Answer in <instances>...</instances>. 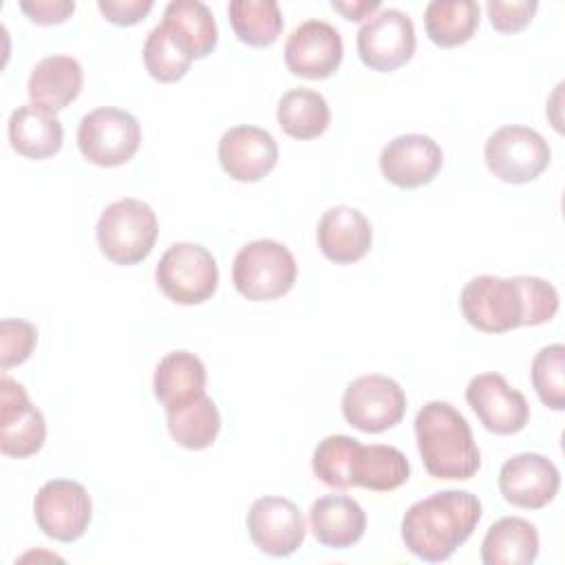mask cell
Here are the masks:
<instances>
[{"mask_svg": "<svg viewBox=\"0 0 565 565\" xmlns=\"http://www.w3.org/2000/svg\"><path fill=\"white\" fill-rule=\"evenodd\" d=\"M316 238L327 260L335 265H353L369 254L373 230L360 210L351 205H333L322 212Z\"/></svg>", "mask_w": 565, "mask_h": 565, "instance_id": "19", "label": "cell"}, {"mask_svg": "<svg viewBox=\"0 0 565 565\" xmlns=\"http://www.w3.org/2000/svg\"><path fill=\"white\" fill-rule=\"evenodd\" d=\"M84 84L82 64L71 55L42 57L26 82V93L33 106L57 113L77 99Z\"/></svg>", "mask_w": 565, "mask_h": 565, "instance_id": "21", "label": "cell"}, {"mask_svg": "<svg viewBox=\"0 0 565 565\" xmlns=\"http://www.w3.org/2000/svg\"><path fill=\"white\" fill-rule=\"evenodd\" d=\"M479 13L475 0H433L424 11L426 35L441 49L466 44L479 29Z\"/></svg>", "mask_w": 565, "mask_h": 565, "instance_id": "27", "label": "cell"}, {"mask_svg": "<svg viewBox=\"0 0 565 565\" xmlns=\"http://www.w3.org/2000/svg\"><path fill=\"white\" fill-rule=\"evenodd\" d=\"M218 163L230 179L254 183L276 168L278 143L265 128L234 126L218 141Z\"/></svg>", "mask_w": 565, "mask_h": 565, "instance_id": "18", "label": "cell"}, {"mask_svg": "<svg viewBox=\"0 0 565 565\" xmlns=\"http://www.w3.org/2000/svg\"><path fill=\"white\" fill-rule=\"evenodd\" d=\"M406 413L404 388L386 375L371 373L355 377L342 395L344 419L369 435L384 433L402 422Z\"/></svg>", "mask_w": 565, "mask_h": 565, "instance_id": "9", "label": "cell"}, {"mask_svg": "<svg viewBox=\"0 0 565 565\" xmlns=\"http://www.w3.org/2000/svg\"><path fill=\"white\" fill-rule=\"evenodd\" d=\"M360 441L349 435L324 437L311 457L313 475L329 488L349 490L351 488V461Z\"/></svg>", "mask_w": 565, "mask_h": 565, "instance_id": "32", "label": "cell"}, {"mask_svg": "<svg viewBox=\"0 0 565 565\" xmlns=\"http://www.w3.org/2000/svg\"><path fill=\"white\" fill-rule=\"evenodd\" d=\"M157 287L177 305H201L218 287V265L199 243L170 245L154 267Z\"/></svg>", "mask_w": 565, "mask_h": 565, "instance_id": "6", "label": "cell"}, {"mask_svg": "<svg viewBox=\"0 0 565 565\" xmlns=\"http://www.w3.org/2000/svg\"><path fill=\"white\" fill-rule=\"evenodd\" d=\"M38 527L53 541L73 543L90 525L93 503L88 490L73 479L46 481L33 499Z\"/></svg>", "mask_w": 565, "mask_h": 565, "instance_id": "10", "label": "cell"}, {"mask_svg": "<svg viewBox=\"0 0 565 565\" xmlns=\"http://www.w3.org/2000/svg\"><path fill=\"white\" fill-rule=\"evenodd\" d=\"M194 62L190 42L168 22H159L143 42V64L157 82H179Z\"/></svg>", "mask_w": 565, "mask_h": 565, "instance_id": "26", "label": "cell"}, {"mask_svg": "<svg viewBox=\"0 0 565 565\" xmlns=\"http://www.w3.org/2000/svg\"><path fill=\"white\" fill-rule=\"evenodd\" d=\"M536 9H539V2H536V0H512V2H505V0H488V4H486L490 24H492L499 33H516V31H523V29L532 22Z\"/></svg>", "mask_w": 565, "mask_h": 565, "instance_id": "35", "label": "cell"}, {"mask_svg": "<svg viewBox=\"0 0 565 565\" xmlns=\"http://www.w3.org/2000/svg\"><path fill=\"white\" fill-rule=\"evenodd\" d=\"M7 132L11 148L35 161L57 154L64 141V128L57 115L33 104L20 106L11 113Z\"/></svg>", "mask_w": 565, "mask_h": 565, "instance_id": "23", "label": "cell"}, {"mask_svg": "<svg viewBox=\"0 0 565 565\" xmlns=\"http://www.w3.org/2000/svg\"><path fill=\"white\" fill-rule=\"evenodd\" d=\"M205 382L207 371L201 358L179 349L166 353L159 360L152 377V391L154 397L163 404V408L172 411L203 395Z\"/></svg>", "mask_w": 565, "mask_h": 565, "instance_id": "22", "label": "cell"}, {"mask_svg": "<svg viewBox=\"0 0 565 565\" xmlns=\"http://www.w3.org/2000/svg\"><path fill=\"white\" fill-rule=\"evenodd\" d=\"M530 380L539 399L547 408H565V347L561 342L547 344L534 355Z\"/></svg>", "mask_w": 565, "mask_h": 565, "instance_id": "33", "label": "cell"}, {"mask_svg": "<svg viewBox=\"0 0 565 565\" xmlns=\"http://www.w3.org/2000/svg\"><path fill=\"white\" fill-rule=\"evenodd\" d=\"M276 121L294 139H313L329 128L331 110L318 90L291 88L278 99Z\"/></svg>", "mask_w": 565, "mask_h": 565, "instance_id": "29", "label": "cell"}, {"mask_svg": "<svg viewBox=\"0 0 565 565\" xmlns=\"http://www.w3.org/2000/svg\"><path fill=\"white\" fill-rule=\"evenodd\" d=\"M141 146V126L128 110L102 106L86 113L77 126V148L82 157L99 168L128 163Z\"/></svg>", "mask_w": 565, "mask_h": 565, "instance_id": "7", "label": "cell"}, {"mask_svg": "<svg viewBox=\"0 0 565 565\" xmlns=\"http://www.w3.org/2000/svg\"><path fill=\"white\" fill-rule=\"evenodd\" d=\"M417 450L435 479H470L481 468V452L466 417L448 402L433 399L415 415Z\"/></svg>", "mask_w": 565, "mask_h": 565, "instance_id": "3", "label": "cell"}, {"mask_svg": "<svg viewBox=\"0 0 565 565\" xmlns=\"http://www.w3.org/2000/svg\"><path fill=\"white\" fill-rule=\"evenodd\" d=\"M459 307L466 322L477 331L505 333L550 322L558 311V291L539 276L499 278L481 274L463 285Z\"/></svg>", "mask_w": 565, "mask_h": 565, "instance_id": "1", "label": "cell"}, {"mask_svg": "<svg viewBox=\"0 0 565 565\" xmlns=\"http://www.w3.org/2000/svg\"><path fill=\"white\" fill-rule=\"evenodd\" d=\"M163 22L174 26L192 46L194 60L207 57L218 40L216 20L205 2L172 0L163 9Z\"/></svg>", "mask_w": 565, "mask_h": 565, "instance_id": "31", "label": "cell"}, {"mask_svg": "<svg viewBox=\"0 0 565 565\" xmlns=\"http://www.w3.org/2000/svg\"><path fill=\"white\" fill-rule=\"evenodd\" d=\"M488 170L505 183H530L541 177L552 159L550 143L541 132L527 126H501L483 146Z\"/></svg>", "mask_w": 565, "mask_h": 565, "instance_id": "8", "label": "cell"}, {"mask_svg": "<svg viewBox=\"0 0 565 565\" xmlns=\"http://www.w3.org/2000/svg\"><path fill=\"white\" fill-rule=\"evenodd\" d=\"M38 344L35 324L20 318H4L0 322V369L7 371L26 362Z\"/></svg>", "mask_w": 565, "mask_h": 565, "instance_id": "34", "label": "cell"}, {"mask_svg": "<svg viewBox=\"0 0 565 565\" xmlns=\"http://www.w3.org/2000/svg\"><path fill=\"white\" fill-rule=\"evenodd\" d=\"M497 483L508 503L525 510H541L558 494L561 472L545 455L519 452L501 466Z\"/></svg>", "mask_w": 565, "mask_h": 565, "instance_id": "16", "label": "cell"}, {"mask_svg": "<svg viewBox=\"0 0 565 565\" xmlns=\"http://www.w3.org/2000/svg\"><path fill=\"white\" fill-rule=\"evenodd\" d=\"M46 419L29 399L22 384L9 375L0 377V450L7 457L24 459L42 450Z\"/></svg>", "mask_w": 565, "mask_h": 565, "instance_id": "12", "label": "cell"}, {"mask_svg": "<svg viewBox=\"0 0 565 565\" xmlns=\"http://www.w3.org/2000/svg\"><path fill=\"white\" fill-rule=\"evenodd\" d=\"M466 402L486 430L514 435L530 422V406L521 391L512 388L501 373H479L466 386Z\"/></svg>", "mask_w": 565, "mask_h": 565, "instance_id": "13", "label": "cell"}, {"mask_svg": "<svg viewBox=\"0 0 565 565\" xmlns=\"http://www.w3.org/2000/svg\"><path fill=\"white\" fill-rule=\"evenodd\" d=\"M230 24L247 46H271L282 31V13L274 0H234L227 4Z\"/></svg>", "mask_w": 565, "mask_h": 565, "instance_id": "30", "label": "cell"}, {"mask_svg": "<svg viewBox=\"0 0 565 565\" xmlns=\"http://www.w3.org/2000/svg\"><path fill=\"white\" fill-rule=\"evenodd\" d=\"M298 276L294 254L278 241L258 238L238 249L232 265L234 289L254 302L276 300L291 291Z\"/></svg>", "mask_w": 565, "mask_h": 565, "instance_id": "5", "label": "cell"}, {"mask_svg": "<svg viewBox=\"0 0 565 565\" xmlns=\"http://www.w3.org/2000/svg\"><path fill=\"white\" fill-rule=\"evenodd\" d=\"M309 527L320 545L347 550L364 536L366 512L347 494H324L309 508Z\"/></svg>", "mask_w": 565, "mask_h": 565, "instance_id": "20", "label": "cell"}, {"mask_svg": "<svg viewBox=\"0 0 565 565\" xmlns=\"http://www.w3.org/2000/svg\"><path fill=\"white\" fill-rule=\"evenodd\" d=\"M170 437L188 450H205L210 448L221 430V413L214 399L203 393L196 399L166 411Z\"/></svg>", "mask_w": 565, "mask_h": 565, "instance_id": "28", "label": "cell"}, {"mask_svg": "<svg viewBox=\"0 0 565 565\" xmlns=\"http://www.w3.org/2000/svg\"><path fill=\"white\" fill-rule=\"evenodd\" d=\"M22 13L29 15L31 22L51 26V24H62L64 20L71 18L75 11L73 0H31V2H20Z\"/></svg>", "mask_w": 565, "mask_h": 565, "instance_id": "37", "label": "cell"}, {"mask_svg": "<svg viewBox=\"0 0 565 565\" xmlns=\"http://www.w3.org/2000/svg\"><path fill=\"white\" fill-rule=\"evenodd\" d=\"M444 166L439 143L422 132H408L391 139L380 152L382 177L402 188L413 190L430 183Z\"/></svg>", "mask_w": 565, "mask_h": 565, "instance_id": "17", "label": "cell"}, {"mask_svg": "<svg viewBox=\"0 0 565 565\" xmlns=\"http://www.w3.org/2000/svg\"><path fill=\"white\" fill-rule=\"evenodd\" d=\"M252 543L267 556H291L305 541L300 508L285 497H258L247 512Z\"/></svg>", "mask_w": 565, "mask_h": 565, "instance_id": "15", "label": "cell"}, {"mask_svg": "<svg viewBox=\"0 0 565 565\" xmlns=\"http://www.w3.org/2000/svg\"><path fill=\"white\" fill-rule=\"evenodd\" d=\"M536 556V525L521 516H503L494 521L481 541V561L486 565H532Z\"/></svg>", "mask_w": 565, "mask_h": 565, "instance_id": "25", "label": "cell"}, {"mask_svg": "<svg viewBox=\"0 0 565 565\" xmlns=\"http://www.w3.org/2000/svg\"><path fill=\"white\" fill-rule=\"evenodd\" d=\"M413 20L399 9H382L364 20L355 46L364 66L380 73H393L415 53Z\"/></svg>", "mask_w": 565, "mask_h": 565, "instance_id": "11", "label": "cell"}, {"mask_svg": "<svg viewBox=\"0 0 565 565\" xmlns=\"http://www.w3.org/2000/svg\"><path fill=\"white\" fill-rule=\"evenodd\" d=\"M99 252L115 265L146 260L159 236L154 210L139 199L126 196L104 207L95 227Z\"/></svg>", "mask_w": 565, "mask_h": 565, "instance_id": "4", "label": "cell"}, {"mask_svg": "<svg viewBox=\"0 0 565 565\" xmlns=\"http://www.w3.org/2000/svg\"><path fill=\"white\" fill-rule=\"evenodd\" d=\"M481 514V501L468 490L433 492L404 512L402 541L419 561L441 563L472 536Z\"/></svg>", "mask_w": 565, "mask_h": 565, "instance_id": "2", "label": "cell"}, {"mask_svg": "<svg viewBox=\"0 0 565 565\" xmlns=\"http://www.w3.org/2000/svg\"><path fill=\"white\" fill-rule=\"evenodd\" d=\"M331 7L342 13L347 20H364V18H371L373 13H377V9L382 7L380 0H358V2H340V0H333Z\"/></svg>", "mask_w": 565, "mask_h": 565, "instance_id": "38", "label": "cell"}, {"mask_svg": "<svg viewBox=\"0 0 565 565\" xmlns=\"http://www.w3.org/2000/svg\"><path fill=\"white\" fill-rule=\"evenodd\" d=\"M344 57V44L338 29L324 20H305L285 42L287 68L305 79L331 77Z\"/></svg>", "mask_w": 565, "mask_h": 565, "instance_id": "14", "label": "cell"}, {"mask_svg": "<svg viewBox=\"0 0 565 565\" xmlns=\"http://www.w3.org/2000/svg\"><path fill=\"white\" fill-rule=\"evenodd\" d=\"M152 7H154L152 0H99L97 2V9L102 11V15L117 26L137 24L150 13Z\"/></svg>", "mask_w": 565, "mask_h": 565, "instance_id": "36", "label": "cell"}, {"mask_svg": "<svg viewBox=\"0 0 565 565\" xmlns=\"http://www.w3.org/2000/svg\"><path fill=\"white\" fill-rule=\"evenodd\" d=\"M411 477V463L406 455L386 444H360L351 461V488H364L373 492H391L404 486Z\"/></svg>", "mask_w": 565, "mask_h": 565, "instance_id": "24", "label": "cell"}]
</instances>
